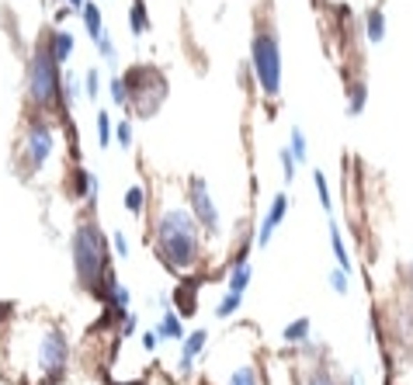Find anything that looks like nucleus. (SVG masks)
Masks as SVG:
<instances>
[{"label":"nucleus","instance_id":"nucleus-24","mask_svg":"<svg viewBox=\"0 0 413 385\" xmlns=\"http://www.w3.org/2000/svg\"><path fill=\"white\" fill-rule=\"evenodd\" d=\"M289 153L296 157V164H306V136H303V129H292V150Z\"/></svg>","mask_w":413,"mask_h":385},{"label":"nucleus","instance_id":"nucleus-11","mask_svg":"<svg viewBox=\"0 0 413 385\" xmlns=\"http://www.w3.org/2000/svg\"><path fill=\"white\" fill-rule=\"evenodd\" d=\"M157 337L160 340H184V323H181V312L167 309L164 319L157 323Z\"/></svg>","mask_w":413,"mask_h":385},{"label":"nucleus","instance_id":"nucleus-26","mask_svg":"<svg viewBox=\"0 0 413 385\" xmlns=\"http://www.w3.org/2000/svg\"><path fill=\"white\" fill-rule=\"evenodd\" d=\"M87 97H98L101 94V77H98V70H87Z\"/></svg>","mask_w":413,"mask_h":385},{"label":"nucleus","instance_id":"nucleus-3","mask_svg":"<svg viewBox=\"0 0 413 385\" xmlns=\"http://www.w3.org/2000/svg\"><path fill=\"white\" fill-rule=\"evenodd\" d=\"M250 59H254V73H257L261 91L264 94H278L282 91V45H278V35L268 31V28L254 31Z\"/></svg>","mask_w":413,"mask_h":385},{"label":"nucleus","instance_id":"nucleus-5","mask_svg":"<svg viewBox=\"0 0 413 385\" xmlns=\"http://www.w3.org/2000/svg\"><path fill=\"white\" fill-rule=\"evenodd\" d=\"M66 361H70V344H66L63 330L49 326V330L38 337V344H35V365H38V372H42L45 379H56V375H63Z\"/></svg>","mask_w":413,"mask_h":385},{"label":"nucleus","instance_id":"nucleus-16","mask_svg":"<svg viewBox=\"0 0 413 385\" xmlns=\"http://www.w3.org/2000/svg\"><path fill=\"white\" fill-rule=\"evenodd\" d=\"M125 212H129V215H143V212H146V188H143V184H132V188L125 191Z\"/></svg>","mask_w":413,"mask_h":385},{"label":"nucleus","instance_id":"nucleus-25","mask_svg":"<svg viewBox=\"0 0 413 385\" xmlns=\"http://www.w3.org/2000/svg\"><path fill=\"white\" fill-rule=\"evenodd\" d=\"M111 136H115V129H111V122H108V111H98V143H101L104 150H108Z\"/></svg>","mask_w":413,"mask_h":385},{"label":"nucleus","instance_id":"nucleus-18","mask_svg":"<svg viewBox=\"0 0 413 385\" xmlns=\"http://www.w3.org/2000/svg\"><path fill=\"white\" fill-rule=\"evenodd\" d=\"M80 10H84V24H87V35H91V38L98 42V38L104 35V31H101V10H98L94 3H84Z\"/></svg>","mask_w":413,"mask_h":385},{"label":"nucleus","instance_id":"nucleus-35","mask_svg":"<svg viewBox=\"0 0 413 385\" xmlns=\"http://www.w3.org/2000/svg\"><path fill=\"white\" fill-rule=\"evenodd\" d=\"M84 3H87V0H70V7H77V10H80Z\"/></svg>","mask_w":413,"mask_h":385},{"label":"nucleus","instance_id":"nucleus-12","mask_svg":"<svg viewBox=\"0 0 413 385\" xmlns=\"http://www.w3.org/2000/svg\"><path fill=\"white\" fill-rule=\"evenodd\" d=\"M70 52H73V35H70V31H52V38H49V56H52L56 63H66Z\"/></svg>","mask_w":413,"mask_h":385},{"label":"nucleus","instance_id":"nucleus-4","mask_svg":"<svg viewBox=\"0 0 413 385\" xmlns=\"http://www.w3.org/2000/svg\"><path fill=\"white\" fill-rule=\"evenodd\" d=\"M56 59L49 52H35L28 63V94L38 108H52L59 97V73H56Z\"/></svg>","mask_w":413,"mask_h":385},{"label":"nucleus","instance_id":"nucleus-14","mask_svg":"<svg viewBox=\"0 0 413 385\" xmlns=\"http://www.w3.org/2000/svg\"><path fill=\"white\" fill-rule=\"evenodd\" d=\"M306 337H310V319H306V316L292 319V323L282 330V340H285V344H303Z\"/></svg>","mask_w":413,"mask_h":385},{"label":"nucleus","instance_id":"nucleus-21","mask_svg":"<svg viewBox=\"0 0 413 385\" xmlns=\"http://www.w3.org/2000/svg\"><path fill=\"white\" fill-rule=\"evenodd\" d=\"M77 194H80L84 201H94V198H98V177L87 174V170H80V174H77Z\"/></svg>","mask_w":413,"mask_h":385},{"label":"nucleus","instance_id":"nucleus-6","mask_svg":"<svg viewBox=\"0 0 413 385\" xmlns=\"http://www.w3.org/2000/svg\"><path fill=\"white\" fill-rule=\"evenodd\" d=\"M52 150H56V132L45 122H31L24 129V164H28V170H42L45 160L52 157Z\"/></svg>","mask_w":413,"mask_h":385},{"label":"nucleus","instance_id":"nucleus-32","mask_svg":"<svg viewBox=\"0 0 413 385\" xmlns=\"http://www.w3.org/2000/svg\"><path fill=\"white\" fill-rule=\"evenodd\" d=\"M306 385H337V382H333V375H330V372H323V368H319V372H312L310 379H306Z\"/></svg>","mask_w":413,"mask_h":385},{"label":"nucleus","instance_id":"nucleus-23","mask_svg":"<svg viewBox=\"0 0 413 385\" xmlns=\"http://www.w3.org/2000/svg\"><path fill=\"white\" fill-rule=\"evenodd\" d=\"M312 181H316V194H319V205H323V212L330 215V208H333V201H330V188H326V177L316 170L312 174Z\"/></svg>","mask_w":413,"mask_h":385},{"label":"nucleus","instance_id":"nucleus-1","mask_svg":"<svg viewBox=\"0 0 413 385\" xmlns=\"http://www.w3.org/2000/svg\"><path fill=\"white\" fill-rule=\"evenodd\" d=\"M153 247L174 275H188L202 257V226L191 208H164L153 226Z\"/></svg>","mask_w":413,"mask_h":385},{"label":"nucleus","instance_id":"nucleus-15","mask_svg":"<svg viewBox=\"0 0 413 385\" xmlns=\"http://www.w3.org/2000/svg\"><path fill=\"white\" fill-rule=\"evenodd\" d=\"M330 247H333V257H337V268H344L347 275H351V257H347V247H344V240H340V229L330 222Z\"/></svg>","mask_w":413,"mask_h":385},{"label":"nucleus","instance_id":"nucleus-27","mask_svg":"<svg viewBox=\"0 0 413 385\" xmlns=\"http://www.w3.org/2000/svg\"><path fill=\"white\" fill-rule=\"evenodd\" d=\"M282 170H285V181L296 177V157H292L289 150H282Z\"/></svg>","mask_w":413,"mask_h":385},{"label":"nucleus","instance_id":"nucleus-31","mask_svg":"<svg viewBox=\"0 0 413 385\" xmlns=\"http://www.w3.org/2000/svg\"><path fill=\"white\" fill-rule=\"evenodd\" d=\"M115 136H118V143H122V146H125V150H129V146H132V125H129V122H122V125H118V129H115Z\"/></svg>","mask_w":413,"mask_h":385},{"label":"nucleus","instance_id":"nucleus-10","mask_svg":"<svg viewBox=\"0 0 413 385\" xmlns=\"http://www.w3.org/2000/svg\"><path fill=\"white\" fill-rule=\"evenodd\" d=\"M250 278H254V268H250V261H247V254H240L236 257V264L229 268V282H226V289L229 291H247V285H250Z\"/></svg>","mask_w":413,"mask_h":385},{"label":"nucleus","instance_id":"nucleus-8","mask_svg":"<svg viewBox=\"0 0 413 385\" xmlns=\"http://www.w3.org/2000/svg\"><path fill=\"white\" fill-rule=\"evenodd\" d=\"M285 212H289V194H275V201H271V208H268V215H264V222L257 229V247H268L271 243L275 229L285 222Z\"/></svg>","mask_w":413,"mask_h":385},{"label":"nucleus","instance_id":"nucleus-9","mask_svg":"<svg viewBox=\"0 0 413 385\" xmlns=\"http://www.w3.org/2000/svg\"><path fill=\"white\" fill-rule=\"evenodd\" d=\"M181 344H184L181 347V375H191L195 358L205 351V344H208V330H191V337H184Z\"/></svg>","mask_w":413,"mask_h":385},{"label":"nucleus","instance_id":"nucleus-36","mask_svg":"<svg viewBox=\"0 0 413 385\" xmlns=\"http://www.w3.org/2000/svg\"><path fill=\"white\" fill-rule=\"evenodd\" d=\"M347 385H361V379H358V375H351V379H347Z\"/></svg>","mask_w":413,"mask_h":385},{"label":"nucleus","instance_id":"nucleus-20","mask_svg":"<svg viewBox=\"0 0 413 385\" xmlns=\"http://www.w3.org/2000/svg\"><path fill=\"white\" fill-rule=\"evenodd\" d=\"M368 38H372V42H382V38H386V14H382L379 7L368 10Z\"/></svg>","mask_w":413,"mask_h":385},{"label":"nucleus","instance_id":"nucleus-17","mask_svg":"<svg viewBox=\"0 0 413 385\" xmlns=\"http://www.w3.org/2000/svg\"><path fill=\"white\" fill-rule=\"evenodd\" d=\"M226 385H261V375H257V368H254V365H240V368H233V372H229Z\"/></svg>","mask_w":413,"mask_h":385},{"label":"nucleus","instance_id":"nucleus-28","mask_svg":"<svg viewBox=\"0 0 413 385\" xmlns=\"http://www.w3.org/2000/svg\"><path fill=\"white\" fill-rule=\"evenodd\" d=\"M111 243H115V254H118V257H129V236H125L122 229L111 236Z\"/></svg>","mask_w":413,"mask_h":385},{"label":"nucleus","instance_id":"nucleus-19","mask_svg":"<svg viewBox=\"0 0 413 385\" xmlns=\"http://www.w3.org/2000/svg\"><path fill=\"white\" fill-rule=\"evenodd\" d=\"M240 302H243V295L240 291H229L226 289V295L219 298V305H215V319H226V316H233L236 309H240Z\"/></svg>","mask_w":413,"mask_h":385},{"label":"nucleus","instance_id":"nucleus-2","mask_svg":"<svg viewBox=\"0 0 413 385\" xmlns=\"http://www.w3.org/2000/svg\"><path fill=\"white\" fill-rule=\"evenodd\" d=\"M70 254H73V271H77V282L80 289L91 291V295H101L104 282H108V236L101 233V226L94 219H84L77 229H73V240H70Z\"/></svg>","mask_w":413,"mask_h":385},{"label":"nucleus","instance_id":"nucleus-22","mask_svg":"<svg viewBox=\"0 0 413 385\" xmlns=\"http://www.w3.org/2000/svg\"><path fill=\"white\" fill-rule=\"evenodd\" d=\"M347 278H351V275H347L344 268H333V271L326 275V282H330V289L337 291V295H347V289H351V285H347Z\"/></svg>","mask_w":413,"mask_h":385},{"label":"nucleus","instance_id":"nucleus-30","mask_svg":"<svg viewBox=\"0 0 413 385\" xmlns=\"http://www.w3.org/2000/svg\"><path fill=\"white\" fill-rule=\"evenodd\" d=\"M181 312H184V316L195 312V291H188V285L181 289Z\"/></svg>","mask_w":413,"mask_h":385},{"label":"nucleus","instance_id":"nucleus-33","mask_svg":"<svg viewBox=\"0 0 413 385\" xmlns=\"http://www.w3.org/2000/svg\"><path fill=\"white\" fill-rule=\"evenodd\" d=\"M98 45H101V56L104 59H108V63H111V59H115V42H111V38H98Z\"/></svg>","mask_w":413,"mask_h":385},{"label":"nucleus","instance_id":"nucleus-13","mask_svg":"<svg viewBox=\"0 0 413 385\" xmlns=\"http://www.w3.org/2000/svg\"><path fill=\"white\" fill-rule=\"evenodd\" d=\"M129 24H132V35H146V31H150V14H146V3H143V0H132V7H129Z\"/></svg>","mask_w":413,"mask_h":385},{"label":"nucleus","instance_id":"nucleus-34","mask_svg":"<svg viewBox=\"0 0 413 385\" xmlns=\"http://www.w3.org/2000/svg\"><path fill=\"white\" fill-rule=\"evenodd\" d=\"M157 344H160L157 330H146V333H143V347H146V351H157Z\"/></svg>","mask_w":413,"mask_h":385},{"label":"nucleus","instance_id":"nucleus-29","mask_svg":"<svg viewBox=\"0 0 413 385\" xmlns=\"http://www.w3.org/2000/svg\"><path fill=\"white\" fill-rule=\"evenodd\" d=\"M111 97H115V104H125V101H129V87H125V80H111Z\"/></svg>","mask_w":413,"mask_h":385},{"label":"nucleus","instance_id":"nucleus-7","mask_svg":"<svg viewBox=\"0 0 413 385\" xmlns=\"http://www.w3.org/2000/svg\"><path fill=\"white\" fill-rule=\"evenodd\" d=\"M188 205H191V215L198 219V226L205 229L208 236H215L219 233V208H215V201H212V194H208L202 177H191V184H188Z\"/></svg>","mask_w":413,"mask_h":385}]
</instances>
